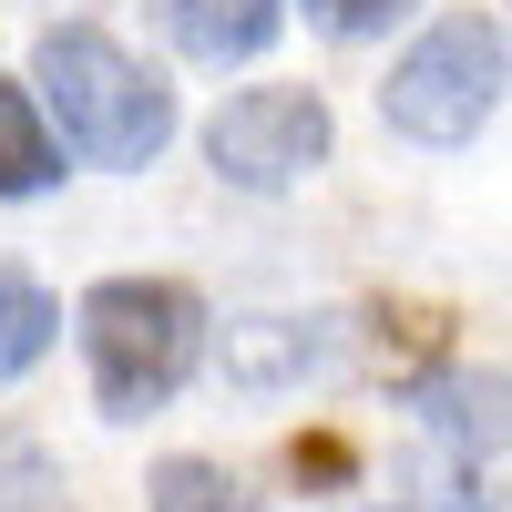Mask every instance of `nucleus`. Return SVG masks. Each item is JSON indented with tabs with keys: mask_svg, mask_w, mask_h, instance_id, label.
I'll list each match as a JSON object with an SVG mask.
<instances>
[{
	"mask_svg": "<svg viewBox=\"0 0 512 512\" xmlns=\"http://www.w3.org/2000/svg\"><path fill=\"white\" fill-rule=\"evenodd\" d=\"M431 512H482V502H472V492H441V502H431Z\"/></svg>",
	"mask_w": 512,
	"mask_h": 512,
	"instance_id": "f8f14e48",
	"label": "nucleus"
},
{
	"mask_svg": "<svg viewBox=\"0 0 512 512\" xmlns=\"http://www.w3.org/2000/svg\"><path fill=\"white\" fill-rule=\"evenodd\" d=\"M205 164H216L226 185H246V195H287L297 175L328 164V103L297 93V82H256V93L216 103V123H205Z\"/></svg>",
	"mask_w": 512,
	"mask_h": 512,
	"instance_id": "20e7f679",
	"label": "nucleus"
},
{
	"mask_svg": "<svg viewBox=\"0 0 512 512\" xmlns=\"http://www.w3.org/2000/svg\"><path fill=\"white\" fill-rule=\"evenodd\" d=\"M420 420L451 451H502L512 441V379L502 369H441V379H420Z\"/></svg>",
	"mask_w": 512,
	"mask_h": 512,
	"instance_id": "39448f33",
	"label": "nucleus"
},
{
	"mask_svg": "<svg viewBox=\"0 0 512 512\" xmlns=\"http://www.w3.org/2000/svg\"><path fill=\"white\" fill-rule=\"evenodd\" d=\"M31 82H41V103H52L62 144L82 164H154L164 144H175V82L144 72L113 31H82V21L41 31Z\"/></svg>",
	"mask_w": 512,
	"mask_h": 512,
	"instance_id": "f257e3e1",
	"label": "nucleus"
},
{
	"mask_svg": "<svg viewBox=\"0 0 512 512\" xmlns=\"http://www.w3.org/2000/svg\"><path fill=\"white\" fill-rule=\"evenodd\" d=\"M410 11V0H308V21L318 31H338V41H369V31H390Z\"/></svg>",
	"mask_w": 512,
	"mask_h": 512,
	"instance_id": "9b49d317",
	"label": "nucleus"
},
{
	"mask_svg": "<svg viewBox=\"0 0 512 512\" xmlns=\"http://www.w3.org/2000/svg\"><path fill=\"white\" fill-rule=\"evenodd\" d=\"M82 359L103 420H154L205 359V308L175 277H103L82 297Z\"/></svg>",
	"mask_w": 512,
	"mask_h": 512,
	"instance_id": "f03ea898",
	"label": "nucleus"
},
{
	"mask_svg": "<svg viewBox=\"0 0 512 512\" xmlns=\"http://www.w3.org/2000/svg\"><path fill=\"white\" fill-rule=\"evenodd\" d=\"M277 11L287 0H164V21H175V41L195 62H246L277 41Z\"/></svg>",
	"mask_w": 512,
	"mask_h": 512,
	"instance_id": "0eeeda50",
	"label": "nucleus"
},
{
	"mask_svg": "<svg viewBox=\"0 0 512 512\" xmlns=\"http://www.w3.org/2000/svg\"><path fill=\"white\" fill-rule=\"evenodd\" d=\"M62 175V144L41 134V103L21 82H0V195H41Z\"/></svg>",
	"mask_w": 512,
	"mask_h": 512,
	"instance_id": "6e6552de",
	"label": "nucleus"
},
{
	"mask_svg": "<svg viewBox=\"0 0 512 512\" xmlns=\"http://www.w3.org/2000/svg\"><path fill=\"white\" fill-rule=\"evenodd\" d=\"M52 328H62V308H52L21 267H0V379H21L41 349H52Z\"/></svg>",
	"mask_w": 512,
	"mask_h": 512,
	"instance_id": "1a4fd4ad",
	"label": "nucleus"
},
{
	"mask_svg": "<svg viewBox=\"0 0 512 512\" xmlns=\"http://www.w3.org/2000/svg\"><path fill=\"white\" fill-rule=\"evenodd\" d=\"M41 512H62V502H41Z\"/></svg>",
	"mask_w": 512,
	"mask_h": 512,
	"instance_id": "ddd939ff",
	"label": "nucleus"
},
{
	"mask_svg": "<svg viewBox=\"0 0 512 512\" xmlns=\"http://www.w3.org/2000/svg\"><path fill=\"white\" fill-rule=\"evenodd\" d=\"M502 72H512L502 31L482 11H451L390 62L379 113H390V134H410V144H472L492 123V103H502Z\"/></svg>",
	"mask_w": 512,
	"mask_h": 512,
	"instance_id": "7ed1b4c3",
	"label": "nucleus"
},
{
	"mask_svg": "<svg viewBox=\"0 0 512 512\" xmlns=\"http://www.w3.org/2000/svg\"><path fill=\"white\" fill-rule=\"evenodd\" d=\"M328 359L318 318H236L226 328V379H246V390H277V379H308Z\"/></svg>",
	"mask_w": 512,
	"mask_h": 512,
	"instance_id": "423d86ee",
	"label": "nucleus"
},
{
	"mask_svg": "<svg viewBox=\"0 0 512 512\" xmlns=\"http://www.w3.org/2000/svg\"><path fill=\"white\" fill-rule=\"evenodd\" d=\"M154 512H256V492L226 472V461H195V451H175L154 472Z\"/></svg>",
	"mask_w": 512,
	"mask_h": 512,
	"instance_id": "9d476101",
	"label": "nucleus"
}]
</instances>
